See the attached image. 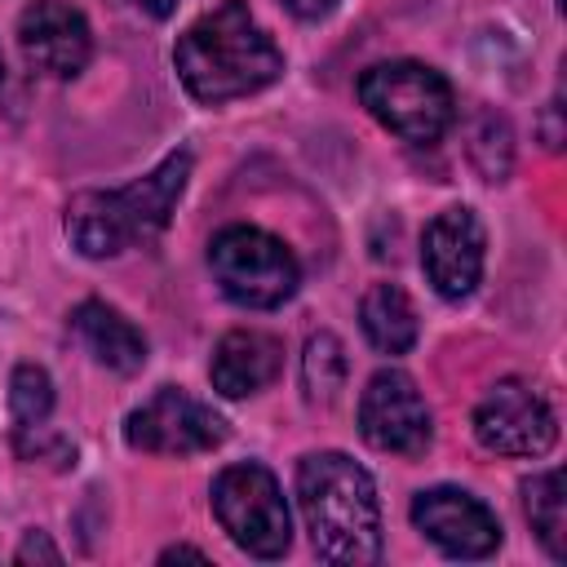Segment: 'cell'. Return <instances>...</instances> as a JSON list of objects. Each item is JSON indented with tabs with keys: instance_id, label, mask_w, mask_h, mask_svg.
Here are the masks:
<instances>
[{
	"instance_id": "obj_1",
	"label": "cell",
	"mask_w": 567,
	"mask_h": 567,
	"mask_svg": "<svg viewBox=\"0 0 567 567\" xmlns=\"http://www.w3.org/2000/svg\"><path fill=\"white\" fill-rule=\"evenodd\" d=\"M173 66L195 102L217 106L275 84L284 75V53L244 0H221L177 35Z\"/></svg>"
},
{
	"instance_id": "obj_2",
	"label": "cell",
	"mask_w": 567,
	"mask_h": 567,
	"mask_svg": "<svg viewBox=\"0 0 567 567\" xmlns=\"http://www.w3.org/2000/svg\"><path fill=\"white\" fill-rule=\"evenodd\" d=\"M297 501L323 563L381 558V505L372 474L346 452H310L297 465Z\"/></svg>"
},
{
	"instance_id": "obj_3",
	"label": "cell",
	"mask_w": 567,
	"mask_h": 567,
	"mask_svg": "<svg viewBox=\"0 0 567 567\" xmlns=\"http://www.w3.org/2000/svg\"><path fill=\"white\" fill-rule=\"evenodd\" d=\"M190 177V151H168L146 177H133L120 190H80L66 204V239L84 257H115L124 248L151 244Z\"/></svg>"
},
{
	"instance_id": "obj_4",
	"label": "cell",
	"mask_w": 567,
	"mask_h": 567,
	"mask_svg": "<svg viewBox=\"0 0 567 567\" xmlns=\"http://www.w3.org/2000/svg\"><path fill=\"white\" fill-rule=\"evenodd\" d=\"M359 102L368 106L377 124H385L394 137L416 142V146L439 142L456 120L452 84L434 66L412 62V58L368 66L359 75Z\"/></svg>"
},
{
	"instance_id": "obj_5",
	"label": "cell",
	"mask_w": 567,
	"mask_h": 567,
	"mask_svg": "<svg viewBox=\"0 0 567 567\" xmlns=\"http://www.w3.org/2000/svg\"><path fill=\"white\" fill-rule=\"evenodd\" d=\"M208 266H213V279L221 284V292L248 310H275L301 284V266H297L292 248L257 226L217 230L208 244Z\"/></svg>"
},
{
	"instance_id": "obj_6",
	"label": "cell",
	"mask_w": 567,
	"mask_h": 567,
	"mask_svg": "<svg viewBox=\"0 0 567 567\" xmlns=\"http://www.w3.org/2000/svg\"><path fill=\"white\" fill-rule=\"evenodd\" d=\"M213 514L221 532L252 558L270 563V558H284L292 545V518H288L279 478L257 461L226 465L213 478Z\"/></svg>"
},
{
	"instance_id": "obj_7",
	"label": "cell",
	"mask_w": 567,
	"mask_h": 567,
	"mask_svg": "<svg viewBox=\"0 0 567 567\" xmlns=\"http://www.w3.org/2000/svg\"><path fill=\"white\" fill-rule=\"evenodd\" d=\"M474 439L496 456H545L558 439V416L532 381L505 377L478 399Z\"/></svg>"
},
{
	"instance_id": "obj_8",
	"label": "cell",
	"mask_w": 567,
	"mask_h": 567,
	"mask_svg": "<svg viewBox=\"0 0 567 567\" xmlns=\"http://www.w3.org/2000/svg\"><path fill=\"white\" fill-rule=\"evenodd\" d=\"M226 421L190 399L186 390L177 385H164L155 390L142 408L128 412L124 421V443L137 447V452H151V456H195V452H213L226 443Z\"/></svg>"
},
{
	"instance_id": "obj_9",
	"label": "cell",
	"mask_w": 567,
	"mask_h": 567,
	"mask_svg": "<svg viewBox=\"0 0 567 567\" xmlns=\"http://www.w3.org/2000/svg\"><path fill=\"white\" fill-rule=\"evenodd\" d=\"M359 434L368 447L394 452V456H421L430 447L434 439L430 408L408 372L399 368L372 372V381L359 394Z\"/></svg>"
},
{
	"instance_id": "obj_10",
	"label": "cell",
	"mask_w": 567,
	"mask_h": 567,
	"mask_svg": "<svg viewBox=\"0 0 567 567\" xmlns=\"http://www.w3.org/2000/svg\"><path fill=\"white\" fill-rule=\"evenodd\" d=\"M412 523L447 558H487L501 545L496 514L478 496H470L461 487H425V492H416Z\"/></svg>"
},
{
	"instance_id": "obj_11",
	"label": "cell",
	"mask_w": 567,
	"mask_h": 567,
	"mask_svg": "<svg viewBox=\"0 0 567 567\" xmlns=\"http://www.w3.org/2000/svg\"><path fill=\"white\" fill-rule=\"evenodd\" d=\"M483 248H487V235H483V221L474 217V208H465V204L443 208L421 235V266H425V279L434 284V292L447 301L470 297L483 279Z\"/></svg>"
},
{
	"instance_id": "obj_12",
	"label": "cell",
	"mask_w": 567,
	"mask_h": 567,
	"mask_svg": "<svg viewBox=\"0 0 567 567\" xmlns=\"http://www.w3.org/2000/svg\"><path fill=\"white\" fill-rule=\"evenodd\" d=\"M18 44H22V58L53 80L80 75L93 53L84 13L62 0H31L18 18Z\"/></svg>"
},
{
	"instance_id": "obj_13",
	"label": "cell",
	"mask_w": 567,
	"mask_h": 567,
	"mask_svg": "<svg viewBox=\"0 0 567 567\" xmlns=\"http://www.w3.org/2000/svg\"><path fill=\"white\" fill-rule=\"evenodd\" d=\"M279 368H284V346L270 332L235 328L217 341L208 377H213V390L221 399H244V394L266 390L279 377Z\"/></svg>"
},
{
	"instance_id": "obj_14",
	"label": "cell",
	"mask_w": 567,
	"mask_h": 567,
	"mask_svg": "<svg viewBox=\"0 0 567 567\" xmlns=\"http://www.w3.org/2000/svg\"><path fill=\"white\" fill-rule=\"evenodd\" d=\"M71 328L80 337V346L111 372L133 377L146 363V337L106 301H80L71 315Z\"/></svg>"
},
{
	"instance_id": "obj_15",
	"label": "cell",
	"mask_w": 567,
	"mask_h": 567,
	"mask_svg": "<svg viewBox=\"0 0 567 567\" xmlns=\"http://www.w3.org/2000/svg\"><path fill=\"white\" fill-rule=\"evenodd\" d=\"M359 323H363V337L381 354H408L421 332L416 306L399 284H372L359 301Z\"/></svg>"
},
{
	"instance_id": "obj_16",
	"label": "cell",
	"mask_w": 567,
	"mask_h": 567,
	"mask_svg": "<svg viewBox=\"0 0 567 567\" xmlns=\"http://www.w3.org/2000/svg\"><path fill=\"white\" fill-rule=\"evenodd\" d=\"M523 509L549 558H567V496H563V470H540L523 483Z\"/></svg>"
},
{
	"instance_id": "obj_17",
	"label": "cell",
	"mask_w": 567,
	"mask_h": 567,
	"mask_svg": "<svg viewBox=\"0 0 567 567\" xmlns=\"http://www.w3.org/2000/svg\"><path fill=\"white\" fill-rule=\"evenodd\" d=\"M301 385L310 403H332L346 390V346L332 332H315L301 354Z\"/></svg>"
},
{
	"instance_id": "obj_18",
	"label": "cell",
	"mask_w": 567,
	"mask_h": 567,
	"mask_svg": "<svg viewBox=\"0 0 567 567\" xmlns=\"http://www.w3.org/2000/svg\"><path fill=\"white\" fill-rule=\"evenodd\" d=\"M9 412L18 430H35L53 412V381L40 363H18L9 377Z\"/></svg>"
},
{
	"instance_id": "obj_19",
	"label": "cell",
	"mask_w": 567,
	"mask_h": 567,
	"mask_svg": "<svg viewBox=\"0 0 567 567\" xmlns=\"http://www.w3.org/2000/svg\"><path fill=\"white\" fill-rule=\"evenodd\" d=\"M509 155H514V146H509V124H505V115L483 111L478 124H474V133H470V159H474V168L483 173V182H505Z\"/></svg>"
},
{
	"instance_id": "obj_20",
	"label": "cell",
	"mask_w": 567,
	"mask_h": 567,
	"mask_svg": "<svg viewBox=\"0 0 567 567\" xmlns=\"http://www.w3.org/2000/svg\"><path fill=\"white\" fill-rule=\"evenodd\" d=\"M13 558H18V563H31V558H40V563H62V554H58V545H53V540H49L44 532H27Z\"/></svg>"
},
{
	"instance_id": "obj_21",
	"label": "cell",
	"mask_w": 567,
	"mask_h": 567,
	"mask_svg": "<svg viewBox=\"0 0 567 567\" xmlns=\"http://www.w3.org/2000/svg\"><path fill=\"white\" fill-rule=\"evenodd\" d=\"M292 18H301V22H315V18H328L332 9H337V0H279Z\"/></svg>"
},
{
	"instance_id": "obj_22",
	"label": "cell",
	"mask_w": 567,
	"mask_h": 567,
	"mask_svg": "<svg viewBox=\"0 0 567 567\" xmlns=\"http://www.w3.org/2000/svg\"><path fill=\"white\" fill-rule=\"evenodd\" d=\"M128 4L142 9V13H151V18H168L177 9V0H128Z\"/></svg>"
},
{
	"instance_id": "obj_23",
	"label": "cell",
	"mask_w": 567,
	"mask_h": 567,
	"mask_svg": "<svg viewBox=\"0 0 567 567\" xmlns=\"http://www.w3.org/2000/svg\"><path fill=\"white\" fill-rule=\"evenodd\" d=\"M173 558H195V563H208V554H204V549H190V545H173V549H164V554H159V563H173Z\"/></svg>"
},
{
	"instance_id": "obj_24",
	"label": "cell",
	"mask_w": 567,
	"mask_h": 567,
	"mask_svg": "<svg viewBox=\"0 0 567 567\" xmlns=\"http://www.w3.org/2000/svg\"><path fill=\"white\" fill-rule=\"evenodd\" d=\"M0 80H4V58H0Z\"/></svg>"
}]
</instances>
